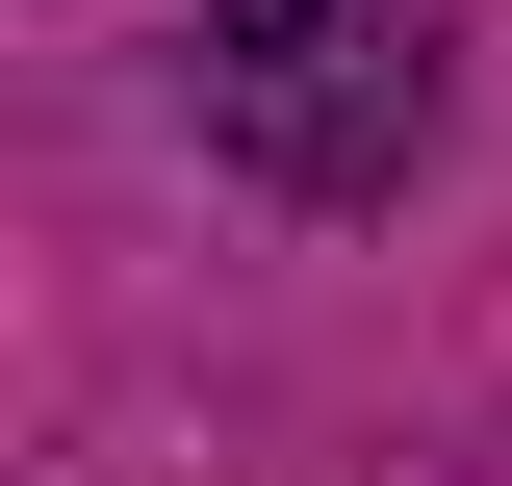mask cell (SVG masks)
Here are the masks:
<instances>
[{"mask_svg":"<svg viewBox=\"0 0 512 486\" xmlns=\"http://www.w3.org/2000/svg\"><path fill=\"white\" fill-rule=\"evenodd\" d=\"M436 77H461V0H205L180 103L256 205H384L436 154Z\"/></svg>","mask_w":512,"mask_h":486,"instance_id":"cell-1","label":"cell"}]
</instances>
